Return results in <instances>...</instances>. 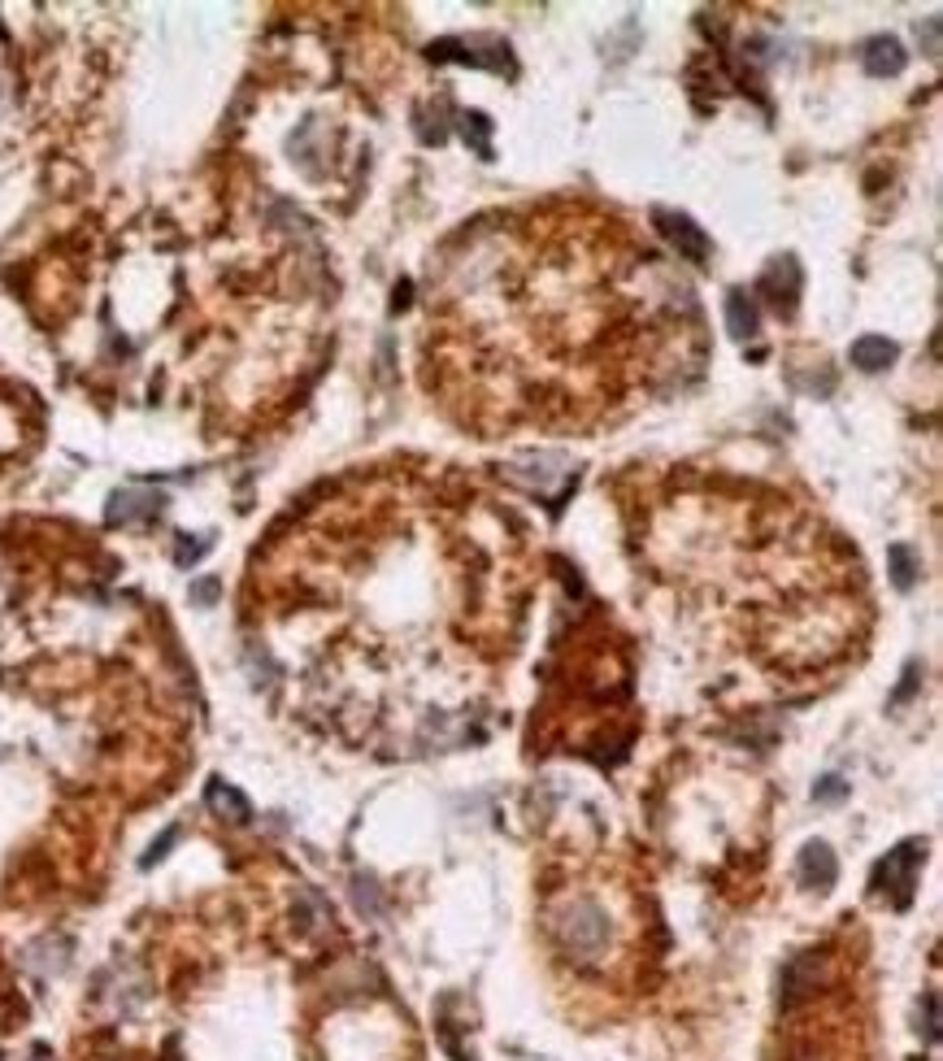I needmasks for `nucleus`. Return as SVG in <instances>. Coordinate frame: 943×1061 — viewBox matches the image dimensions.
<instances>
[{
  "mask_svg": "<svg viewBox=\"0 0 943 1061\" xmlns=\"http://www.w3.org/2000/svg\"><path fill=\"white\" fill-rule=\"evenodd\" d=\"M835 879H840V861H835V853H831L822 840L804 844V853H800V883L813 888V892H831Z\"/></svg>",
  "mask_w": 943,
  "mask_h": 1061,
  "instance_id": "nucleus-4",
  "label": "nucleus"
},
{
  "mask_svg": "<svg viewBox=\"0 0 943 1061\" xmlns=\"http://www.w3.org/2000/svg\"><path fill=\"white\" fill-rule=\"evenodd\" d=\"M887 565H892V583L900 592H909L917 583V574H922V557L913 553L909 544H892L887 549Z\"/></svg>",
  "mask_w": 943,
  "mask_h": 1061,
  "instance_id": "nucleus-10",
  "label": "nucleus"
},
{
  "mask_svg": "<svg viewBox=\"0 0 943 1061\" xmlns=\"http://www.w3.org/2000/svg\"><path fill=\"white\" fill-rule=\"evenodd\" d=\"M917 40H922V44H926V52L935 57V52H940V18H926V27L917 22Z\"/></svg>",
  "mask_w": 943,
  "mask_h": 1061,
  "instance_id": "nucleus-14",
  "label": "nucleus"
},
{
  "mask_svg": "<svg viewBox=\"0 0 943 1061\" xmlns=\"http://www.w3.org/2000/svg\"><path fill=\"white\" fill-rule=\"evenodd\" d=\"M935 1005H940V1001H935V992H931V997H926V1035H931V1044L940 1040V1010H935Z\"/></svg>",
  "mask_w": 943,
  "mask_h": 1061,
  "instance_id": "nucleus-17",
  "label": "nucleus"
},
{
  "mask_svg": "<svg viewBox=\"0 0 943 1061\" xmlns=\"http://www.w3.org/2000/svg\"><path fill=\"white\" fill-rule=\"evenodd\" d=\"M174 840H179V827H170V831H165V835H161V840L152 844L149 853H144V865H157V861L170 853V844H174Z\"/></svg>",
  "mask_w": 943,
  "mask_h": 1061,
  "instance_id": "nucleus-15",
  "label": "nucleus"
},
{
  "mask_svg": "<svg viewBox=\"0 0 943 1061\" xmlns=\"http://www.w3.org/2000/svg\"><path fill=\"white\" fill-rule=\"evenodd\" d=\"M204 801H209V809H213V813H222V818H231V822H249V818H252L249 797H244L240 788L222 783V779H209V788H204Z\"/></svg>",
  "mask_w": 943,
  "mask_h": 1061,
  "instance_id": "nucleus-7",
  "label": "nucleus"
},
{
  "mask_svg": "<svg viewBox=\"0 0 943 1061\" xmlns=\"http://www.w3.org/2000/svg\"><path fill=\"white\" fill-rule=\"evenodd\" d=\"M926 858V844L922 840H904L900 849H892L887 858L874 865V892L892 897L895 910H904L913 901V888H917V865Z\"/></svg>",
  "mask_w": 943,
  "mask_h": 1061,
  "instance_id": "nucleus-1",
  "label": "nucleus"
},
{
  "mask_svg": "<svg viewBox=\"0 0 943 1061\" xmlns=\"http://www.w3.org/2000/svg\"><path fill=\"white\" fill-rule=\"evenodd\" d=\"M913 688H917V661H913V665L904 670V683L895 688V697H892L895 705H900V701H909V697H913Z\"/></svg>",
  "mask_w": 943,
  "mask_h": 1061,
  "instance_id": "nucleus-16",
  "label": "nucleus"
},
{
  "mask_svg": "<svg viewBox=\"0 0 943 1061\" xmlns=\"http://www.w3.org/2000/svg\"><path fill=\"white\" fill-rule=\"evenodd\" d=\"M652 222H656V231L679 249V257H688V261H709V253H713V244H709V236L695 227L688 213H674V209H652Z\"/></svg>",
  "mask_w": 943,
  "mask_h": 1061,
  "instance_id": "nucleus-2",
  "label": "nucleus"
},
{
  "mask_svg": "<svg viewBox=\"0 0 943 1061\" xmlns=\"http://www.w3.org/2000/svg\"><path fill=\"white\" fill-rule=\"evenodd\" d=\"M847 357H852L856 370L874 374V370H887V366L895 361V344L887 340V336H861V340L847 349Z\"/></svg>",
  "mask_w": 943,
  "mask_h": 1061,
  "instance_id": "nucleus-8",
  "label": "nucleus"
},
{
  "mask_svg": "<svg viewBox=\"0 0 943 1061\" xmlns=\"http://www.w3.org/2000/svg\"><path fill=\"white\" fill-rule=\"evenodd\" d=\"M813 801H817V805H840V801H847V783L840 779V774H826V779H817V788H813Z\"/></svg>",
  "mask_w": 943,
  "mask_h": 1061,
  "instance_id": "nucleus-12",
  "label": "nucleus"
},
{
  "mask_svg": "<svg viewBox=\"0 0 943 1061\" xmlns=\"http://www.w3.org/2000/svg\"><path fill=\"white\" fill-rule=\"evenodd\" d=\"M904 61H909V57H904V44H900L895 36H874V40L861 44V66H865V74H874V79L900 74Z\"/></svg>",
  "mask_w": 943,
  "mask_h": 1061,
  "instance_id": "nucleus-5",
  "label": "nucleus"
},
{
  "mask_svg": "<svg viewBox=\"0 0 943 1061\" xmlns=\"http://www.w3.org/2000/svg\"><path fill=\"white\" fill-rule=\"evenodd\" d=\"M565 940H570V949L574 953H592V949H600L604 944V935H609V927H604V913L592 905V901H579L574 910H570V918H565Z\"/></svg>",
  "mask_w": 943,
  "mask_h": 1061,
  "instance_id": "nucleus-3",
  "label": "nucleus"
},
{
  "mask_svg": "<svg viewBox=\"0 0 943 1061\" xmlns=\"http://www.w3.org/2000/svg\"><path fill=\"white\" fill-rule=\"evenodd\" d=\"M461 131H465V140L474 136V149H479V157H492V144H488V131H492V122L483 118V113H461Z\"/></svg>",
  "mask_w": 943,
  "mask_h": 1061,
  "instance_id": "nucleus-11",
  "label": "nucleus"
},
{
  "mask_svg": "<svg viewBox=\"0 0 943 1061\" xmlns=\"http://www.w3.org/2000/svg\"><path fill=\"white\" fill-rule=\"evenodd\" d=\"M192 597H197L200 605H209V601L218 597V579H204V583H197V588H192Z\"/></svg>",
  "mask_w": 943,
  "mask_h": 1061,
  "instance_id": "nucleus-18",
  "label": "nucleus"
},
{
  "mask_svg": "<svg viewBox=\"0 0 943 1061\" xmlns=\"http://www.w3.org/2000/svg\"><path fill=\"white\" fill-rule=\"evenodd\" d=\"M161 506H165V497H161V492L122 488V492H113V497H109V522L118 527V522H136V518H157V513H161Z\"/></svg>",
  "mask_w": 943,
  "mask_h": 1061,
  "instance_id": "nucleus-6",
  "label": "nucleus"
},
{
  "mask_svg": "<svg viewBox=\"0 0 943 1061\" xmlns=\"http://www.w3.org/2000/svg\"><path fill=\"white\" fill-rule=\"evenodd\" d=\"M726 327H731V336L735 340H752L756 336V327H761V313H756V304H752V297L748 292H731L726 297Z\"/></svg>",
  "mask_w": 943,
  "mask_h": 1061,
  "instance_id": "nucleus-9",
  "label": "nucleus"
},
{
  "mask_svg": "<svg viewBox=\"0 0 943 1061\" xmlns=\"http://www.w3.org/2000/svg\"><path fill=\"white\" fill-rule=\"evenodd\" d=\"M209 553V540H200V535H183V544H179V565H192V561H200V557Z\"/></svg>",
  "mask_w": 943,
  "mask_h": 1061,
  "instance_id": "nucleus-13",
  "label": "nucleus"
}]
</instances>
